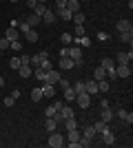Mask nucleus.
Instances as JSON below:
<instances>
[{
    "instance_id": "obj_1",
    "label": "nucleus",
    "mask_w": 133,
    "mask_h": 148,
    "mask_svg": "<svg viewBox=\"0 0 133 148\" xmlns=\"http://www.w3.org/2000/svg\"><path fill=\"white\" fill-rule=\"evenodd\" d=\"M49 146H51V148L64 146V139H62V135H60L58 130H51V135H49Z\"/></svg>"
},
{
    "instance_id": "obj_2",
    "label": "nucleus",
    "mask_w": 133,
    "mask_h": 148,
    "mask_svg": "<svg viewBox=\"0 0 133 148\" xmlns=\"http://www.w3.org/2000/svg\"><path fill=\"white\" fill-rule=\"evenodd\" d=\"M76 102H78L80 108H89V106H91V95H89L87 91H84V93H78V95H76Z\"/></svg>"
},
{
    "instance_id": "obj_3",
    "label": "nucleus",
    "mask_w": 133,
    "mask_h": 148,
    "mask_svg": "<svg viewBox=\"0 0 133 148\" xmlns=\"http://www.w3.org/2000/svg\"><path fill=\"white\" fill-rule=\"evenodd\" d=\"M60 77H62V75H60V71L51 69V71H47V80H44V82H49V84H53V86H56L58 82H60Z\"/></svg>"
},
{
    "instance_id": "obj_4",
    "label": "nucleus",
    "mask_w": 133,
    "mask_h": 148,
    "mask_svg": "<svg viewBox=\"0 0 133 148\" xmlns=\"http://www.w3.org/2000/svg\"><path fill=\"white\" fill-rule=\"evenodd\" d=\"M131 60H133V53H131V51H122V53L115 56V62H118V64H129Z\"/></svg>"
},
{
    "instance_id": "obj_5",
    "label": "nucleus",
    "mask_w": 133,
    "mask_h": 148,
    "mask_svg": "<svg viewBox=\"0 0 133 148\" xmlns=\"http://www.w3.org/2000/svg\"><path fill=\"white\" fill-rule=\"evenodd\" d=\"M44 58H49V53H47V51H40V53H36V56H31V60H29V64H31V66L36 69V66H40V62H42Z\"/></svg>"
},
{
    "instance_id": "obj_6",
    "label": "nucleus",
    "mask_w": 133,
    "mask_h": 148,
    "mask_svg": "<svg viewBox=\"0 0 133 148\" xmlns=\"http://www.w3.org/2000/svg\"><path fill=\"white\" fill-rule=\"evenodd\" d=\"M100 135H102V144H104V146H113V144H115V135L109 128L104 130V133H100Z\"/></svg>"
},
{
    "instance_id": "obj_7",
    "label": "nucleus",
    "mask_w": 133,
    "mask_h": 148,
    "mask_svg": "<svg viewBox=\"0 0 133 148\" xmlns=\"http://www.w3.org/2000/svg\"><path fill=\"white\" fill-rule=\"evenodd\" d=\"M84 91L89 93V95H91V97H93V95H98V82L95 80H89V82H84Z\"/></svg>"
},
{
    "instance_id": "obj_8",
    "label": "nucleus",
    "mask_w": 133,
    "mask_h": 148,
    "mask_svg": "<svg viewBox=\"0 0 133 148\" xmlns=\"http://www.w3.org/2000/svg\"><path fill=\"white\" fill-rule=\"evenodd\" d=\"M115 73H118V77H131V69H129V64H118Z\"/></svg>"
},
{
    "instance_id": "obj_9",
    "label": "nucleus",
    "mask_w": 133,
    "mask_h": 148,
    "mask_svg": "<svg viewBox=\"0 0 133 148\" xmlns=\"http://www.w3.org/2000/svg\"><path fill=\"white\" fill-rule=\"evenodd\" d=\"M5 38L9 40V42H13V40H20V31L16 29V27H9V29L5 31Z\"/></svg>"
},
{
    "instance_id": "obj_10",
    "label": "nucleus",
    "mask_w": 133,
    "mask_h": 148,
    "mask_svg": "<svg viewBox=\"0 0 133 148\" xmlns=\"http://www.w3.org/2000/svg\"><path fill=\"white\" fill-rule=\"evenodd\" d=\"M115 29L120 31H133V27H131V20H127V18H122V20H118V25H115Z\"/></svg>"
},
{
    "instance_id": "obj_11",
    "label": "nucleus",
    "mask_w": 133,
    "mask_h": 148,
    "mask_svg": "<svg viewBox=\"0 0 133 148\" xmlns=\"http://www.w3.org/2000/svg\"><path fill=\"white\" fill-rule=\"evenodd\" d=\"M56 11H53V9H47V11H44V16H42V22L44 25H53V22H56Z\"/></svg>"
},
{
    "instance_id": "obj_12",
    "label": "nucleus",
    "mask_w": 133,
    "mask_h": 148,
    "mask_svg": "<svg viewBox=\"0 0 133 148\" xmlns=\"http://www.w3.org/2000/svg\"><path fill=\"white\" fill-rule=\"evenodd\" d=\"M18 73H20V77H31L33 75V66L31 64H20Z\"/></svg>"
},
{
    "instance_id": "obj_13",
    "label": "nucleus",
    "mask_w": 133,
    "mask_h": 148,
    "mask_svg": "<svg viewBox=\"0 0 133 148\" xmlns=\"http://www.w3.org/2000/svg\"><path fill=\"white\" fill-rule=\"evenodd\" d=\"M40 88H42V95H44V97H53V95H56V86L49 84V82H44Z\"/></svg>"
},
{
    "instance_id": "obj_14",
    "label": "nucleus",
    "mask_w": 133,
    "mask_h": 148,
    "mask_svg": "<svg viewBox=\"0 0 133 148\" xmlns=\"http://www.w3.org/2000/svg\"><path fill=\"white\" fill-rule=\"evenodd\" d=\"M100 66L104 69V73H109V71H113V69H115V62L111 60V58H102V62H100Z\"/></svg>"
},
{
    "instance_id": "obj_15",
    "label": "nucleus",
    "mask_w": 133,
    "mask_h": 148,
    "mask_svg": "<svg viewBox=\"0 0 133 148\" xmlns=\"http://www.w3.org/2000/svg\"><path fill=\"white\" fill-rule=\"evenodd\" d=\"M25 20H27V25L31 27V29H36V27L40 25V20H42V18H40V16H36V13H29Z\"/></svg>"
},
{
    "instance_id": "obj_16",
    "label": "nucleus",
    "mask_w": 133,
    "mask_h": 148,
    "mask_svg": "<svg viewBox=\"0 0 133 148\" xmlns=\"http://www.w3.org/2000/svg\"><path fill=\"white\" fill-rule=\"evenodd\" d=\"M58 66L62 69V71H71V69H73V60H71V58H60V64H58Z\"/></svg>"
},
{
    "instance_id": "obj_17",
    "label": "nucleus",
    "mask_w": 133,
    "mask_h": 148,
    "mask_svg": "<svg viewBox=\"0 0 133 148\" xmlns=\"http://www.w3.org/2000/svg\"><path fill=\"white\" fill-rule=\"evenodd\" d=\"M67 11H71V13H76V11H80V0H67V7H64Z\"/></svg>"
},
{
    "instance_id": "obj_18",
    "label": "nucleus",
    "mask_w": 133,
    "mask_h": 148,
    "mask_svg": "<svg viewBox=\"0 0 133 148\" xmlns=\"http://www.w3.org/2000/svg\"><path fill=\"white\" fill-rule=\"evenodd\" d=\"M98 91H100V93H107V91H111V82H109L107 77H104V80H100V82H98Z\"/></svg>"
},
{
    "instance_id": "obj_19",
    "label": "nucleus",
    "mask_w": 133,
    "mask_h": 148,
    "mask_svg": "<svg viewBox=\"0 0 133 148\" xmlns=\"http://www.w3.org/2000/svg\"><path fill=\"white\" fill-rule=\"evenodd\" d=\"M93 128H95V133L100 135V133H104V130L109 128V124L104 122V119H100V122H95V124H93Z\"/></svg>"
},
{
    "instance_id": "obj_20",
    "label": "nucleus",
    "mask_w": 133,
    "mask_h": 148,
    "mask_svg": "<svg viewBox=\"0 0 133 148\" xmlns=\"http://www.w3.org/2000/svg\"><path fill=\"white\" fill-rule=\"evenodd\" d=\"M33 75H36V80H38V82H44V80H47V71H42L40 66L33 69Z\"/></svg>"
},
{
    "instance_id": "obj_21",
    "label": "nucleus",
    "mask_w": 133,
    "mask_h": 148,
    "mask_svg": "<svg viewBox=\"0 0 133 148\" xmlns=\"http://www.w3.org/2000/svg\"><path fill=\"white\" fill-rule=\"evenodd\" d=\"M118 117H120V119H124L127 124H131V122H133V115H131V113H127L124 108H120V111H118Z\"/></svg>"
},
{
    "instance_id": "obj_22",
    "label": "nucleus",
    "mask_w": 133,
    "mask_h": 148,
    "mask_svg": "<svg viewBox=\"0 0 133 148\" xmlns=\"http://www.w3.org/2000/svg\"><path fill=\"white\" fill-rule=\"evenodd\" d=\"M104 77H107L104 69H102V66H98V69L93 71V80H95V82H100V80H104Z\"/></svg>"
},
{
    "instance_id": "obj_23",
    "label": "nucleus",
    "mask_w": 133,
    "mask_h": 148,
    "mask_svg": "<svg viewBox=\"0 0 133 148\" xmlns=\"http://www.w3.org/2000/svg\"><path fill=\"white\" fill-rule=\"evenodd\" d=\"M71 20H76V25H84V20H87V16H84L82 11H76L73 16H71Z\"/></svg>"
},
{
    "instance_id": "obj_24",
    "label": "nucleus",
    "mask_w": 133,
    "mask_h": 148,
    "mask_svg": "<svg viewBox=\"0 0 133 148\" xmlns=\"http://www.w3.org/2000/svg\"><path fill=\"white\" fill-rule=\"evenodd\" d=\"M44 128L49 130V133H51V130H56V128H58L56 119H53V117H47V119H44Z\"/></svg>"
},
{
    "instance_id": "obj_25",
    "label": "nucleus",
    "mask_w": 133,
    "mask_h": 148,
    "mask_svg": "<svg viewBox=\"0 0 133 148\" xmlns=\"http://www.w3.org/2000/svg\"><path fill=\"white\" fill-rule=\"evenodd\" d=\"M80 133H78V128H71L69 130V135H67V139H69V142H80Z\"/></svg>"
},
{
    "instance_id": "obj_26",
    "label": "nucleus",
    "mask_w": 133,
    "mask_h": 148,
    "mask_svg": "<svg viewBox=\"0 0 133 148\" xmlns=\"http://www.w3.org/2000/svg\"><path fill=\"white\" fill-rule=\"evenodd\" d=\"M82 135H84V137H89V139H95V135H98V133H95V128H93V126H84Z\"/></svg>"
},
{
    "instance_id": "obj_27",
    "label": "nucleus",
    "mask_w": 133,
    "mask_h": 148,
    "mask_svg": "<svg viewBox=\"0 0 133 148\" xmlns=\"http://www.w3.org/2000/svg\"><path fill=\"white\" fill-rule=\"evenodd\" d=\"M25 38H27V42H38V33H36V29H29L25 33Z\"/></svg>"
},
{
    "instance_id": "obj_28",
    "label": "nucleus",
    "mask_w": 133,
    "mask_h": 148,
    "mask_svg": "<svg viewBox=\"0 0 133 148\" xmlns=\"http://www.w3.org/2000/svg\"><path fill=\"white\" fill-rule=\"evenodd\" d=\"M64 99H67V102H76V91H73V88H64Z\"/></svg>"
},
{
    "instance_id": "obj_29",
    "label": "nucleus",
    "mask_w": 133,
    "mask_h": 148,
    "mask_svg": "<svg viewBox=\"0 0 133 148\" xmlns=\"http://www.w3.org/2000/svg\"><path fill=\"white\" fill-rule=\"evenodd\" d=\"M42 97H44V95H42V88H40V86L31 91V99H33V102H40Z\"/></svg>"
},
{
    "instance_id": "obj_30",
    "label": "nucleus",
    "mask_w": 133,
    "mask_h": 148,
    "mask_svg": "<svg viewBox=\"0 0 133 148\" xmlns=\"http://www.w3.org/2000/svg\"><path fill=\"white\" fill-rule=\"evenodd\" d=\"M120 40H122V42H129V44H131V40H133V31H122V33H120Z\"/></svg>"
},
{
    "instance_id": "obj_31",
    "label": "nucleus",
    "mask_w": 133,
    "mask_h": 148,
    "mask_svg": "<svg viewBox=\"0 0 133 148\" xmlns=\"http://www.w3.org/2000/svg\"><path fill=\"white\" fill-rule=\"evenodd\" d=\"M44 11H47V7H44L42 2H38V5L33 7V13H36V16H40V18L44 16Z\"/></svg>"
},
{
    "instance_id": "obj_32",
    "label": "nucleus",
    "mask_w": 133,
    "mask_h": 148,
    "mask_svg": "<svg viewBox=\"0 0 133 148\" xmlns=\"http://www.w3.org/2000/svg\"><path fill=\"white\" fill-rule=\"evenodd\" d=\"M40 69H42V71H51V69H53V62H51L49 58H44V60L40 62Z\"/></svg>"
},
{
    "instance_id": "obj_33",
    "label": "nucleus",
    "mask_w": 133,
    "mask_h": 148,
    "mask_svg": "<svg viewBox=\"0 0 133 148\" xmlns=\"http://www.w3.org/2000/svg\"><path fill=\"white\" fill-rule=\"evenodd\" d=\"M102 119H104L107 124L113 119V113H111V108H102Z\"/></svg>"
},
{
    "instance_id": "obj_34",
    "label": "nucleus",
    "mask_w": 133,
    "mask_h": 148,
    "mask_svg": "<svg viewBox=\"0 0 133 148\" xmlns=\"http://www.w3.org/2000/svg\"><path fill=\"white\" fill-rule=\"evenodd\" d=\"M29 29H31V27L27 25V20H22V22H18V31H20V36H25V33H27V31H29Z\"/></svg>"
},
{
    "instance_id": "obj_35",
    "label": "nucleus",
    "mask_w": 133,
    "mask_h": 148,
    "mask_svg": "<svg viewBox=\"0 0 133 148\" xmlns=\"http://www.w3.org/2000/svg\"><path fill=\"white\" fill-rule=\"evenodd\" d=\"M60 40H62L64 47H69V44L73 42V36H71V33H62V36H60Z\"/></svg>"
},
{
    "instance_id": "obj_36",
    "label": "nucleus",
    "mask_w": 133,
    "mask_h": 148,
    "mask_svg": "<svg viewBox=\"0 0 133 148\" xmlns=\"http://www.w3.org/2000/svg\"><path fill=\"white\" fill-rule=\"evenodd\" d=\"M64 126H67V130H71V128H78V124H76V117H69V119H64Z\"/></svg>"
},
{
    "instance_id": "obj_37",
    "label": "nucleus",
    "mask_w": 133,
    "mask_h": 148,
    "mask_svg": "<svg viewBox=\"0 0 133 148\" xmlns=\"http://www.w3.org/2000/svg\"><path fill=\"white\" fill-rule=\"evenodd\" d=\"M80 146H82V148H89V146H93V139H89V137H80Z\"/></svg>"
},
{
    "instance_id": "obj_38",
    "label": "nucleus",
    "mask_w": 133,
    "mask_h": 148,
    "mask_svg": "<svg viewBox=\"0 0 133 148\" xmlns=\"http://www.w3.org/2000/svg\"><path fill=\"white\" fill-rule=\"evenodd\" d=\"M56 104H51V106H47V111H44V115H47V117H53V115H56Z\"/></svg>"
},
{
    "instance_id": "obj_39",
    "label": "nucleus",
    "mask_w": 133,
    "mask_h": 148,
    "mask_svg": "<svg viewBox=\"0 0 133 148\" xmlns=\"http://www.w3.org/2000/svg\"><path fill=\"white\" fill-rule=\"evenodd\" d=\"M73 91H76V95L78 93H84V82H76V86H71Z\"/></svg>"
},
{
    "instance_id": "obj_40",
    "label": "nucleus",
    "mask_w": 133,
    "mask_h": 148,
    "mask_svg": "<svg viewBox=\"0 0 133 148\" xmlns=\"http://www.w3.org/2000/svg\"><path fill=\"white\" fill-rule=\"evenodd\" d=\"M9 44H11V42H9L7 38H0V51H7V49H9Z\"/></svg>"
},
{
    "instance_id": "obj_41",
    "label": "nucleus",
    "mask_w": 133,
    "mask_h": 148,
    "mask_svg": "<svg viewBox=\"0 0 133 148\" xmlns=\"http://www.w3.org/2000/svg\"><path fill=\"white\" fill-rule=\"evenodd\" d=\"M9 49H13V51H20V49H22V42H20V40H13V42L9 44Z\"/></svg>"
},
{
    "instance_id": "obj_42",
    "label": "nucleus",
    "mask_w": 133,
    "mask_h": 148,
    "mask_svg": "<svg viewBox=\"0 0 133 148\" xmlns=\"http://www.w3.org/2000/svg\"><path fill=\"white\" fill-rule=\"evenodd\" d=\"M9 66L11 69H20V58H11V60H9Z\"/></svg>"
},
{
    "instance_id": "obj_43",
    "label": "nucleus",
    "mask_w": 133,
    "mask_h": 148,
    "mask_svg": "<svg viewBox=\"0 0 133 148\" xmlns=\"http://www.w3.org/2000/svg\"><path fill=\"white\" fill-rule=\"evenodd\" d=\"M98 40H100V42H107V40H109V33H107V31H98Z\"/></svg>"
},
{
    "instance_id": "obj_44",
    "label": "nucleus",
    "mask_w": 133,
    "mask_h": 148,
    "mask_svg": "<svg viewBox=\"0 0 133 148\" xmlns=\"http://www.w3.org/2000/svg\"><path fill=\"white\" fill-rule=\"evenodd\" d=\"M84 36V27L82 25H76V38H82Z\"/></svg>"
},
{
    "instance_id": "obj_45",
    "label": "nucleus",
    "mask_w": 133,
    "mask_h": 148,
    "mask_svg": "<svg viewBox=\"0 0 133 148\" xmlns=\"http://www.w3.org/2000/svg\"><path fill=\"white\" fill-rule=\"evenodd\" d=\"M67 7V0H56V11L58 9H64Z\"/></svg>"
},
{
    "instance_id": "obj_46",
    "label": "nucleus",
    "mask_w": 133,
    "mask_h": 148,
    "mask_svg": "<svg viewBox=\"0 0 133 148\" xmlns=\"http://www.w3.org/2000/svg\"><path fill=\"white\" fill-rule=\"evenodd\" d=\"M13 104H16V99H13L11 95H9V97H5V106H7V108H9V106H13Z\"/></svg>"
},
{
    "instance_id": "obj_47",
    "label": "nucleus",
    "mask_w": 133,
    "mask_h": 148,
    "mask_svg": "<svg viewBox=\"0 0 133 148\" xmlns=\"http://www.w3.org/2000/svg\"><path fill=\"white\" fill-rule=\"evenodd\" d=\"M60 86H62V91H64V88H69L71 84H69V80H64V77H60Z\"/></svg>"
},
{
    "instance_id": "obj_48",
    "label": "nucleus",
    "mask_w": 133,
    "mask_h": 148,
    "mask_svg": "<svg viewBox=\"0 0 133 148\" xmlns=\"http://www.w3.org/2000/svg\"><path fill=\"white\" fill-rule=\"evenodd\" d=\"M29 60H31V56H22L20 58V64H29Z\"/></svg>"
},
{
    "instance_id": "obj_49",
    "label": "nucleus",
    "mask_w": 133,
    "mask_h": 148,
    "mask_svg": "<svg viewBox=\"0 0 133 148\" xmlns=\"http://www.w3.org/2000/svg\"><path fill=\"white\" fill-rule=\"evenodd\" d=\"M36 5H38V0H27V7H29V9H33Z\"/></svg>"
},
{
    "instance_id": "obj_50",
    "label": "nucleus",
    "mask_w": 133,
    "mask_h": 148,
    "mask_svg": "<svg viewBox=\"0 0 133 148\" xmlns=\"http://www.w3.org/2000/svg\"><path fill=\"white\" fill-rule=\"evenodd\" d=\"M11 97H13V99L20 97V91H18V88H13V91H11Z\"/></svg>"
},
{
    "instance_id": "obj_51",
    "label": "nucleus",
    "mask_w": 133,
    "mask_h": 148,
    "mask_svg": "<svg viewBox=\"0 0 133 148\" xmlns=\"http://www.w3.org/2000/svg\"><path fill=\"white\" fill-rule=\"evenodd\" d=\"M100 108H109V102H107V99H100Z\"/></svg>"
},
{
    "instance_id": "obj_52",
    "label": "nucleus",
    "mask_w": 133,
    "mask_h": 148,
    "mask_svg": "<svg viewBox=\"0 0 133 148\" xmlns=\"http://www.w3.org/2000/svg\"><path fill=\"white\" fill-rule=\"evenodd\" d=\"M0 86H5V80H2V77H0Z\"/></svg>"
},
{
    "instance_id": "obj_53",
    "label": "nucleus",
    "mask_w": 133,
    "mask_h": 148,
    "mask_svg": "<svg viewBox=\"0 0 133 148\" xmlns=\"http://www.w3.org/2000/svg\"><path fill=\"white\" fill-rule=\"evenodd\" d=\"M9 2H18V0H9Z\"/></svg>"
},
{
    "instance_id": "obj_54",
    "label": "nucleus",
    "mask_w": 133,
    "mask_h": 148,
    "mask_svg": "<svg viewBox=\"0 0 133 148\" xmlns=\"http://www.w3.org/2000/svg\"><path fill=\"white\" fill-rule=\"evenodd\" d=\"M38 2H42V5H44V0H38Z\"/></svg>"
},
{
    "instance_id": "obj_55",
    "label": "nucleus",
    "mask_w": 133,
    "mask_h": 148,
    "mask_svg": "<svg viewBox=\"0 0 133 148\" xmlns=\"http://www.w3.org/2000/svg\"><path fill=\"white\" fill-rule=\"evenodd\" d=\"M0 2H5V0H0Z\"/></svg>"
},
{
    "instance_id": "obj_56",
    "label": "nucleus",
    "mask_w": 133,
    "mask_h": 148,
    "mask_svg": "<svg viewBox=\"0 0 133 148\" xmlns=\"http://www.w3.org/2000/svg\"><path fill=\"white\" fill-rule=\"evenodd\" d=\"M0 56H2V51H0Z\"/></svg>"
},
{
    "instance_id": "obj_57",
    "label": "nucleus",
    "mask_w": 133,
    "mask_h": 148,
    "mask_svg": "<svg viewBox=\"0 0 133 148\" xmlns=\"http://www.w3.org/2000/svg\"><path fill=\"white\" fill-rule=\"evenodd\" d=\"M25 2H27V0H25Z\"/></svg>"
}]
</instances>
